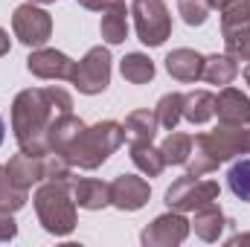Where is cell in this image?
Returning <instances> with one entry per match:
<instances>
[{"label":"cell","instance_id":"obj_9","mask_svg":"<svg viewBox=\"0 0 250 247\" xmlns=\"http://www.w3.org/2000/svg\"><path fill=\"white\" fill-rule=\"evenodd\" d=\"M189 236V221L175 209V212H166L160 218H154L146 230H143V245L146 247H175L184 245V239Z\"/></svg>","mask_w":250,"mask_h":247},{"label":"cell","instance_id":"obj_14","mask_svg":"<svg viewBox=\"0 0 250 247\" xmlns=\"http://www.w3.org/2000/svg\"><path fill=\"white\" fill-rule=\"evenodd\" d=\"M6 172H9L12 184L18 186V189H26V192H29L32 184L44 181V160L35 157V154L21 151V154H15V157L6 163Z\"/></svg>","mask_w":250,"mask_h":247},{"label":"cell","instance_id":"obj_37","mask_svg":"<svg viewBox=\"0 0 250 247\" xmlns=\"http://www.w3.org/2000/svg\"><path fill=\"white\" fill-rule=\"evenodd\" d=\"M0 143H3V117H0Z\"/></svg>","mask_w":250,"mask_h":247},{"label":"cell","instance_id":"obj_31","mask_svg":"<svg viewBox=\"0 0 250 247\" xmlns=\"http://www.w3.org/2000/svg\"><path fill=\"white\" fill-rule=\"evenodd\" d=\"M84 9H93V12H105L108 6H114V3H120V0H79Z\"/></svg>","mask_w":250,"mask_h":247},{"label":"cell","instance_id":"obj_25","mask_svg":"<svg viewBox=\"0 0 250 247\" xmlns=\"http://www.w3.org/2000/svg\"><path fill=\"white\" fill-rule=\"evenodd\" d=\"M221 35H224L227 56H233L236 62H250V21L233 26V29H224Z\"/></svg>","mask_w":250,"mask_h":247},{"label":"cell","instance_id":"obj_16","mask_svg":"<svg viewBox=\"0 0 250 247\" xmlns=\"http://www.w3.org/2000/svg\"><path fill=\"white\" fill-rule=\"evenodd\" d=\"M73 201L82 209H102L111 204V184H102L96 178H82L73 184Z\"/></svg>","mask_w":250,"mask_h":247},{"label":"cell","instance_id":"obj_27","mask_svg":"<svg viewBox=\"0 0 250 247\" xmlns=\"http://www.w3.org/2000/svg\"><path fill=\"white\" fill-rule=\"evenodd\" d=\"M227 186L239 201L250 204V160H239L233 163V169L227 172Z\"/></svg>","mask_w":250,"mask_h":247},{"label":"cell","instance_id":"obj_36","mask_svg":"<svg viewBox=\"0 0 250 247\" xmlns=\"http://www.w3.org/2000/svg\"><path fill=\"white\" fill-rule=\"evenodd\" d=\"M29 3H56V0H29Z\"/></svg>","mask_w":250,"mask_h":247},{"label":"cell","instance_id":"obj_2","mask_svg":"<svg viewBox=\"0 0 250 247\" xmlns=\"http://www.w3.org/2000/svg\"><path fill=\"white\" fill-rule=\"evenodd\" d=\"M236 154H250V128L245 125H218L215 131L198 134L192 140V154L187 160V175H209L224 160Z\"/></svg>","mask_w":250,"mask_h":247},{"label":"cell","instance_id":"obj_19","mask_svg":"<svg viewBox=\"0 0 250 247\" xmlns=\"http://www.w3.org/2000/svg\"><path fill=\"white\" fill-rule=\"evenodd\" d=\"M157 114L154 111H134V114H128V120H125V140L134 145V143H151L154 137H157Z\"/></svg>","mask_w":250,"mask_h":247},{"label":"cell","instance_id":"obj_4","mask_svg":"<svg viewBox=\"0 0 250 247\" xmlns=\"http://www.w3.org/2000/svg\"><path fill=\"white\" fill-rule=\"evenodd\" d=\"M70 181H47L35 192V212L47 233L70 236L76 227V201L70 192Z\"/></svg>","mask_w":250,"mask_h":247},{"label":"cell","instance_id":"obj_18","mask_svg":"<svg viewBox=\"0 0 250 247\" xmlns=\"http://www.w3.org/2000/svg\"><path fill=\"white\" fill-rule=\"evenodd\" d=\"M99 32L108 44H123L128 38V12H125V3H114L102 12V21H99Z\"/></svg>","mask_w":250,"mask_h":247},{"label":"cell","instance_id":"obj_1","mask_svg":"<svg viewBox=\"0 0 250 247\" xmlns=\"http://www.w3.org/2000/svg\"><path fill=\"white\" fill-rule=\"evenodd\" d=\"M73 108L70 93L62 87H29L21 90L15 96L12 105V128H15V140L21 145V151L26 154H50L47 148V128L50 123Z\"/></svg>","mask_w":250,"mask_h":247},{"label":"cell","instance_id":"obj_34","mask_svg":"<svg viewBox=\"0 0 250 247\" xmlns=\"http://www.w3.org/2000/svg\"><path fill=\"white\" fill-rule=\"evenodd\" d=\"M207 3H209V9H221V6H227L230 0H207Z\"/></svg>","mask_w":250,"mask_h":247},{"label":"cell","instance_id":"obj_33","mask_svg":"<svg viewBox=\"0 0 250 247\" xmlns=\"http://www.w3.org/2000/svg\"><path fill=\"white\" fill-rule=\"evenodd\" d=\"M6 53H9V35L0 29V56H6Z\"/></svg>","mask_w":250,"mask_h":247},{"label":"cell","instance_id":"obj_30","mask_svg":"<svg viewBox=\"0 0 250 247\" xmlns=\"http://www.w3.org/2000/svg\"><path fill=\"white\" fill-rule=\"evenodd\" d=\"M15 236H18V224L12 218V209L0 206V242H12Z\"/></svg>","mask_w":250,"mask_h":247},{"label":"cell","instance_id":"obj_17","mask_svg":"<svg viewBox=\"0 0 250 247\" xmlns=\"http://www.w3.org/2000/svg\"><path fill=\"white\" fill-rule=\"evenodd\" d=\"M189 224L195 227V233H198L204 242H218V239H221V230H224V224H227V218H224L221 206L212 201V204L198 206V209H195V221H189Z\"/></svg>","mask_w":250,"mask_h":247},{"label":"cell","instance_id":"obj_32","mask_svg":"<svg viewBox=\"0 0 250 247\" xmlns=\"http://www.w3.org/2000/svg\"><path fill=\"white\" fill-rule=\"evenodd\" d=\"M230 247H239V245H250V236H233L230 242H227Z\"/></svg>","mask_w":250,"mask_h":247},{"label":"cell","instance_id":"obj_5","mask_svg":"<svg viewBox=\"0 0 250 247\" xmlns=\"http://www.w3.org/2000/svg\"><path fill=\"white\" fill-rule=\"evenodd\" d=\"M137 35L146 47H160L172 35V15L163 0H134L131 3Z\"/></svg>","mask_w":250,"mask_h":247},{"label":"cell","instance_id":"obj_13","mask_svg":"<svg viewBox=\"0 0 250 247\" xmlns=\"http://www.w3.org/2000/svg\"><path fill=\"white\" fill-rule=\"evenodd\" d=\"M84 131V123L79 120V117H73L70 111H64L59 114L50 128H47V148L53 151V154H67V148L73 145V140L79 137Z\"/></svg>","mask_w":250,"mask_h":247},{"label":"cell","instance_id":"obj_24","mask_svg":"<svg viewBox=\"0 0 250 247\" xmlns=\"http://www.w3.org/2000/svg\"><path fill=\"white\" fill-rule=\"evenodd\" d=\"M160 154H163L166 166H187L189 154H192V137L189 134H169L160 145Z\"/></svg>","mask_w":250,"mask_h":247},{"label":"cell","instance_id":"obj_12","mask_svg":"<svg viewBox=\"0 0 250 247\" xmlns=\"http://www.w3.org/2000/svg\"><path fill=\"white\" fill-rule=\"evenodd\" d=\"M26 67H29V73L38 76V79H70L76 62H70L64 53H59V50H35V53L26 59Z\"/></svg>","mask_w":250,"mask_h":247},{"label":"cell","instance_id":"obj_23","mask_svg":"<svg viewBox=\"0 0 250 247\" xmlns=\"http://www.w3.org/2000/svg\"><path fill=\"white\" fill-rule=\"evenodd\" d=\"M120 70H123V79L131 82V84H146V82L154 79V64H151L148 56H143V53L125 56L123 64H120Z\"/></svg>","mask_w":250,"mask_h":247},{"label":"cell","instance_id":"obj_26","mask_svg":"<svg viewBox=\"0 0 250 247\" xmlns=\"http://www.w3.org/2000/svg\"><path fill=\"white\" fill-rule=\"evenodd\" d=\"M154 114H157V123L163 125V128L175 131L178 123L184 120V93H166V96L157 102Z\"/></svg>","mask_w":250,"mask_h":247},{"label":"cell","instance_id":"obj_15","mask_svg":"<svg viewBox=\"0 0 250 247\" xmlns=\"http://www.w3.org/2000/svg\"><path fill=\"white\" fill-rule=\"evenodd\" d=\"M166 70L178 82H198L201 79V70H204V56H198L195 50H187V47L172 50L166 56Z\"/></svg>","mask_w":250,"mask_h":247},{"label":"cell","instance_id":"obj_8","mask_svg":"<svg viewBox=\"0 0 250 247\" xmlns=\"http://www.w3.org/2000/svg\"><path fill=\"white\" fill-rule=\"evenodd\" d=\"M12 29L18 41H23L26 47H41L53 35V18L44 9H38L35 3H23L12 15Z\"/></svg>","mask_w":250,"mask_h":247},{"label":"cell","instance_id":"obj_6","mask_svg":"<svg viewBox=\"0 0 250 247\" xmlns=\"http://www.w3.org/2000/svg\"><path fill=\"white\" fill-rule=\"evenodd\" d=\"M70 82H73L82 93H87V96L102 93V90L111 84V53H108L105 47L87 50V56L73 67Z\"/></svg>","mask_w":250,"mask_h":247},{"label":"cell","instance_id":"obj_10","mask_svg":"<svg viewBox=\"0 0 250 247\" xmlns=\"http://www.w3.org/2000/svg\"><path fill=\"white\" fill-rule=\"evenodd\" d=\"M148 195L151 189L143 178L137 175H120L111 181V204L123 212H137L148 204Z\"/></svg>","mask_w":250,"mask_h":247},{"label":"cell","instance_id":"obj_29","mask_svg":"<svg viewBox=\"0 0 250 247\" xmlns=\"http://www.w3.org/2000/svg\"><path fill=\"white\" fill-rule=\"evenodd\" d=\"M178 12L184 15V21H187L189 26H201L207 21V15H209V3L207 0H181Z\"/></svg>","mask_w":250,"mask_h":247},{"label":"cell","instance_id":"obj_28","mask_svg":"<svg viewBox=\"0 0 250 247\" xmlns=\"http://www.w3.org/2000/svg\"><path fill=\"white\" fill-rule=\"evenodd\" d=\"M23 204H26V189H18V186L12 184L6 166H0V206L15 212V209H21Z\"/></svg>","mask_w":250,"mask_h":247},{"label":"cell","instance_id":"obj_21","mask_svg":"<svg viewBox=\"0 0 250 247\" xmlns=\"http://www.w3.org/2000/svg\"><path fill=\"white\" fill-rule=\"evenodd\" d=\"M236 76H239V64H236L233 56H209V59H204V70H201L204 82H209V84H230Z\"/></svg>","mask_w":250,"mask_h":247},{"label":"cell","instance_id":"obj_3","mask_svg":"<svg viewBox=\"0 0 250 247\" xmlns=\"http://www.w3.org/2000/svg\"><path fill=\"white\" fill-rule=\"evenodd\" d=\"M123 143H125V125L114 123V120H105V123H96V125H90V128L84 125V131L73 140V145L67 148L64 157L76 169H96Z\"/></svg>","mask_w":250,"mask_h":247},{"label":"cell","instance_id":"obj_35","mask_svg":"<svg viewBox=\"0 0 250 247\" xmlns=\"http://www.w3.org/2000/svg\"><path fill=\"white\" fill-rule=\"evenodd\" d=\"M245 79H248V84H250V64L245 67Z\"/></svg>","mask_w":250,"mask_h":247},{"label":"cell","instance_id":"obj_7","mask_svg":"<svg viewBox=\"0 0 250 247\" xmlns=\"http://www.w3.org/2000/svg\"><path fill=\"white\" fill-rule=\"evenodd\" d=\"M212 201H218V184L215 181H201L195 175L175 181L166 192L169 209H178V212H195L198 206L212 204Z\"/></svg>","mask_w":250,"mask_h":247},{"label":"cell","instance_id":"obj_11","mask_svg":"<svg viewBox=\"0 0 250 247\" xmlns=\"http://www.w3.org/2000/svg\"><path fill=\"white\" fill-rule=\"evenodd\" d=\"M215 117L221 125H250V99L236 87H224L215 96Z\"/></svg>","mask_w":250,"mask_h":247},{"label":"cell","instance_id":"obj_22","mask_svg":"<svg viewBox=\"0 0 250 247\" xmlns=\"http://www.w3.org/2000/svg\"><path fill=\"white\" fill-rule=\"evenodd\" d=\"M131 160H134V166H137L143 175H148V178H157V175L166 169V160H163L160 148H154L151 143H134V145H131Z\"/></svg>","mask_w":250,"mask_h":247},{"label":"cell","instance_id":"obj_20","mask_svg":"<svg viewBox=\"0 0 250 247\" xmlns=\"http://www.w3.org/2000/svg\"><path fill=\"white\" fill-rule=\"evenodd\" d=\"M215 117V96L207 90H192L184 93V120L192 125H204L207 120Z\"/></svg>","mask_w":250,"mask_h":247}]
</instances>
